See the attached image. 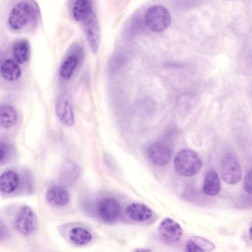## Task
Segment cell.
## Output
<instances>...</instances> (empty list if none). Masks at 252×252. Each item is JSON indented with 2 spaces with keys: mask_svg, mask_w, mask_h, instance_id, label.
I'll use <instances>...</instances> for the list:
<instances>
[{
  "mask_svg": "<svg viewBox=\"0 0 252 252\" xmlns=\"http://www.w3.org/2000/svg\"><path fill=\"white\" fill-rule=\"evenodd\" d=\"M18 116L15 109L8 105H2L0 108V125L4 128L13 126L17 122Z\"/></svg>",
  "mask_w": 252,
  "mask_h": 252,
  "instance_id": "obj_20",
  "label": "cell"
},
{
  "mask_svg": "<svg viewBox=\"0 0 252 252\" xmlns=\"http://www.w3.org/2000/svg\"><path fill=\"white\" fill-rule=\"evenodd\" d=\"M126 212L130 219L138 222L147 221L153 216V212L151 208L140 203L129 204L126 207Z\"/></svg>",
  "mask_w": 252,
  "mask_h": 252,
  "instance_id": "obj_13",
  "label": "cell"
},
{
  "mask_svg": "<svg viewBox=\"0 0 252 252\" xmlns=\"http://www.w3.org/2000/svg\"><path fill=\"white\" fill-rule=\"evenodd\" d=\"M20 184L18 174L12 170L3 172L0 177V189L1 192L9 194L15 191Z\"/></svg>",
  "mask_w": 252,
  "mask_h": 252,
  "instance_id": "obj_14",
  "label": "cell"
},
{
  "mask_svg": "<svg viewBox=\"0 0 252 252\" xmlns=\"http://www.w3.org/2000/svg\"><path fill=\"white\" fill-rule=\"evenodd\" d=\"M186 249V252H205L192 240L188 241Z\"/></svg>",
  "mask_w": 252,
  "mask_h": 252,
  "instance_id": "obj_25",
  "label": "cell"
},
{
  "mask_svg": "<svg viewBox=\"0 0 252 252\" xmlns=\"http://www.w3.org/2000/svg\"><path fill=\"white\" fill-rule=\"evenodd\" d=\"M6 226L0 222V240H5L9 235V232Z\"/></svg>",
  "mask_w": 252,
  "mask_h": 252,
  "instance_id": "obj_26",
  "label": "cell"
},
{
  "mask_svg": "<svg viewBox=\"0 0 252 252\" xmlns=\"http://www.w3.org/2000/svg\"><path fill=\"white\" fill-rule=\"evenodd\" d=\"M84 32L92 52H97L100 39L99 26L94 11L83 22Z\"/></svg>",
  "mask_w": 252,
  "mask_h": 252,
  "instance_id": "obj_8",
  "label": "cell"
},
{
  "mask_svg": "<svg viewBox=\"0 0 252 252\" xmlns=\"http://www.w3.org/2000/svg\"><path fill=\"white\" fill-rule=\"evenodd\" d=\"M220 169L222 178L226 183L230 185L236 184L241 179V166L233 154L229 153L223 156Z\"/></svg>",
  "mask_w": 252,
  "mask_h": 252,
  "instance_id": "obj_4",
  "label": "cell"
},
{
  "mask_svg": "<svg viewBox=\"0 0 252 252\" xmlns=\"http://www.w3.org/2000/svg\"><path fill=\"white\" fill-rule=\"evenodd\" d=\"M193 241L205 252H211L215 249V246L209 240L200 236H195L193 238Z\"/></svg>",
  "mask_w": 252,
  "mask_h": 252,
  "instance_id": "obj_22",
  "label": "cell"
},
{
  "mask_svg": "<svg viewBox=\"0 0 252 252\" xmlns=\"http://www.w3.org/2000/svg\"><path fill=\"white\" fill-rule=\"evenodd\" d=\"M174 168L180 175L190 177L196 174L202 167L199 155L193 150L183 149L177 153L174 160Z\"/></svg>",
  "mask_w": 252,
  "mask_h": 252,
  "instance_id": "obj_2",
  "label": "cell"
},
{
  "mask_svg": "<svg viewBox=\"0 0 252 252\" xmlns=\"http://www.w3.org/2000/svg\"><path fill=\"white\" fill-rule=\"evenodd\" d=\"M56 114L64 125L72 126L74 123V117L71 103L69 99L63 96L58 101L56 105Z\"/></svg>",
  "mask_w": 252,
  "mask_h": 252,
  "instance_id": "obj_11",
  "label": "cell"
},
{
  "mask_svg": "<svg viewBox=\"0 0 252 252\" xmlns=\"http://www.w3.org/2000/svg\"><path fill=\"white\" fill-rule=\"evenodd\" d=\"M39 16V8L34 1L23 0L15 4L9 15L8 23L14 30H20L28 24L35 25Z\"/></svg>",
  "mask_w": 252,
  "mask_h": 252,
  "instance_id": "obj_1",
  "label": "cell"
},
{
  "mask_svg": "<svg viewBox=\"0 0 252 252\" xmlns=\"http://www.w3.org/2000/svg\"><path fill=\"white\" fill-rule=\"evenodd\" d=\"M0 73L5 80L14 81L18 79L21 76V70L16 62L8 59L1 64Z\"/></svg>",
  "mask_w": 252,
  "mask_h": 252,
  "instance_id": "obj_18",
  "label": "cell"
},
{
  "mask_svg": "<svg viewBox=\"0 0 252 252\" xmlns=\"http://www.w3.org/2000/svg\"><path fill=\"white\" fill-rule=\"evenodd\" d=\"M122 208L119 201L114 198L106 197L99 201L97 212L99 217L106 223H112L119 220Z\"/></svg>",
  "mask_w": 252,
  "mask_h": 252,
  "instance_id": "obj_5",
  "label": "cell"
},
{
  "mask_svg": "<svg viewBox=\"0 0 252 252\" xmlns=\"http://www.w3.org/2000/svg\"><path fill=\"white\" fill-rule=\"evenodd\" d=\"M243 187L247 193L252 194V169L245 176Z\"/></svg>",
  "mask_w": 252,
  "mask_h": 252,
  "instance_id": "obj_24",
  "label": "cell"
},
{
  "mask_svg": "<svg viewBox=\"0 0 252 252\" xmlns=\"http://www.w3.org/2000/svg\"><path fill=\"white\" fill-rule=\"evenodd\" d=\"M160 239L167 244H174L181 239L183 230L180 225L170 218H166L160 222L158 228Z\"/></svg>",
  "mask_w": 252,
  "mask_h": 252,
  "instance_id": "obj_6",
  "label": "cell"
},
{
  "mask_svg": "<svg viewBox=\"0 0 252 252\" xmlns=\"http://www.w3.org/2000/svg\"><path fill=\"white\" fill-rule=\"evenodd\" d=\"M46 199L51 205L62 207L68 204L69 195L67 191L62 186H54L47 191Z\"/></svg>",
  "mask_w": 252,
  "mask_h": 252,
  "instance_id": "obj_12",
  "label": "cell"
},
{
  "mask_svg": "<svg viewBox=\"0 0 252 252\" xmlns=\"http://www.w3.org/2000/svg\"><path fill=\"white\" fill-rule=\"evenodd\" d=\"M148 156L152 163L158 166H163L170 161L172 157L170 149L166 145L155 142L148 149Z\"/></svg>",
  "mask_w": 252,
  "mask_h": 252,
  "instance_id": "obj_9",
  "label": "cell"
},
{
  "mask_svg": "<svg viewBox=\"0 0 252 252\" xmlns=\"http://www.w3.org/2000/svg\"><path fill=\"white\" fill-rule=\"evenodd\" d=\"M12 53L15 61L22 64L28 61L31 54L30 45L26 39L16 41L13 45Z\"/></svg>",
  "mask_w": 252,
  "mask_h": 252,
  "instance_id": "obj_15",
  "label": "cell"
},
{
  "mask_svg": "<svg viewBox=\"0 0 252 252\" xmlns=\"http://www.w3.org/2000/svg\"><path fill=\"white\" fill-rule=\"evenodd\" d=\"M93 12L92 2L89 0L75 1L72 9L74 18L81 22L87 19Z\"/></svg>",
  "mask_w": 252,
  "mask_h": 252,
  "instance_id": "obj_17",
  "label": "cell"
},
{
  "mask_svg": "<svg viewBox=\"0 0 252 252\" xmlns=\"http://www.w3.org/2000/svg\"><path fill=\"white\" fill-rule=\"evenodd\" d=\"M249 237L251 241H252V221L251 222L249 226Z\"/></svg>",
  "mask_w": 252,
  "mask_h": 252,
  "instance_id": "obj_28",
  "label": "cell"
},
{
  "mask_svg": "<svg viewBox=\"0 0 252 252\" xmlns=\"http://www.w3.org/2000/svg\"><path fill=\"white\" fill-rule=\"evenodd\" d=\"M134 252H152V251L149 249L147 248H139L136 249Z\"/></svg>",
  "mask_w": 252,
  "mask_h": 252,
  "instance_id": "obj_27",
  "label": "cell"
},
{
  "mask_svg": "<svg viewBox=\"0 0 252 252\" xmlns=\"http://www.w3.org/2000/svg\"><path fill=\"white\" fill-rule=\"evenodd\" d=\"M144 20L145 24L151 31L160 32L169 27L171 17L169 11L165 7L161 5H154L147 10Z\"/></svg>",
  "mask_w": 252,
  "mask_h": 252,
  "instance_id": "obj_3",
  "label": "cell"
},
{
  "mask_svg": "<svg viewBox=\"0 0 252 252\" xmlns=\"http://www.w3.org/2000/svg\"><path fill=\"white\" fill-rule=\"evenodd\" d=\"M35 222L33 211L29 206L25 205L18 211L14 220V226L19 233L26 236L33 231Z\"/></svg>",
  "mask_w": 252,
  "mask_h": 252,
  "instance_id": "obj_7",
  "label": "cell"
},
{
  "mask_svg": "<svg viewBox=\"0 0 252 252\" xmlns=\"http://www.w3.org/2000/svg\"><path fill=\"white\" fill-rule=\"evenodd\" d=\"M80 173L81 169L76 163L70 160H66L59 170V180L64 185L70 186L78 179Z\"/></svg>",
  "mask_w": 252,
  "mask_h": 252,
  "instance_id": "obj_10",
  "label": "cell"
},
{
  "mask_svg": "<svg viewBox=\"0 0 252 252\" xmlns=\"http://www.w3.org/2000/svg\"><path fill=\"white\" fill-rule=\"evenodd\" d=\"M220 189V182L217 173L214 169L209 170L204 181L203 190L204 193L214 196L218 194Z\"/></svg>",
  "mask_w": 252,
  "mask_h": 252,
  "instance_id": "obj_16",
  "label": "cell"
},
{
  "mask_svg": "<svg viewBox=\"0 0 252 252\" xmlns=\"http://www.w3.org/2000/svg\"><path fill=\"white\" fill-rule=\"evenodd\" d=\"M10 152L9 146L6 143L1 142L0 144V162L1 164L7 160Z\"/></svg>",
  "mask_w": 252,
  "mask_h": 252,
  "instance_id": "obj_23",
  "label": "cell"
},
{
  "mask_svg": "<svg viewBox=\"0 0 252 252\" xmlns=\"http://www.w3.org/2000/svg\"><path fill=\"white\" fill-rule=\"evenodd\" d=\"M79 61V57L71 53L68 55L62 63L60 68V75L65 80L69 79L73 74Z\"/></svg>",
  "mask_w": 252,
  "mask_h": 252,
  "instance_id": "obj_19",
  "label": "cell"
},
{
  "mask_svg": "<svg viewBox=\"0 0 252 252\" xmlns=\"http://www.w3.org/2000/svg\"><path fill=\"white\" fill-rule=\"evenodd\" d=\"M70 241L75 245L83 246L88 244L92 239L91 233L81 227H75L70 230L68 234Z\"/></svg>",
  "mask_w": 252,
  "mask_h": 252,
  "instance_id": "obj_21",
  "label": "cell"
}]
</instances>
